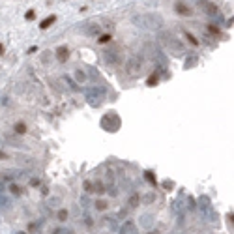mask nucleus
<instances>
[{
    "label": "nucleus",
    "mask_w": 234,
    "mask_h": 234,
    "mask_svg": "<svg viewBox=\"0 0 234 234\" xmlns=\"http://www.w3.org/2000/svg\"><path fill=\"white\" fill-rule=\"evenodd\" d=\"M161 41L165 43V47L169 49L171 53H176V54H180L182 51H184V43L178 39L176 36H172V34H163L161 36Z\"/></svg>",
    "instance_id": "obj_1"
},
{
    "label": "nucleus",
    "mask_w": 234,
    "mask_h": 234,
    "mask_svg": "<svg viewBox=\"0 0 234 234\" xmlns=\"http://www.w3.org/2000/svg\"><path fill=\"white\" fill-rule=\"evenodd\" d=\"M126 71L129 77H137L142 71V58L141 56H131L126 64Z\"/></svg>",
    "instance_id": "obj_2"
},
{
    "label": "nucleus",
    "mask_w": 234,
    "mask_h": 234,
    "mask_svg": "<svg viewBox=\"0 0 234 234\" xmlns=\"http://www.w3.org/2000/svg\"><path fill=\"white\" fill-rule=\"evenodd\" d=\"M135 21L137 23H142L139 26H144V23H148L146 28H158L161 25V17H158V15H142V17H137Z\"/></svg>",
    "instance_id": "obj_3"
},
{
    "label": "nucleus",
    "mask_w": 234,
    "mask_h": 234,
    "mask_svg": "<svg viewBox=\"0 0 234 234\" xmlns=\"http://www.w3.org/2000/svg\"><path fill=\"white\" fill-rule=\"evenodd\" d=\"M174 12L182 17H191L193 15V8L189 6L185 0H176L174 2Z\"/></svg>",
    "instance_id": "obj_4"
},
{
    "label": "nucleus",
    "mask_w": 234,
    "mask_h": 234,
    "mask_svg": "<svg viewBox=\"0 0 234 234\" xmlns=\"http://www.w3.org/2000/svg\"><path fill=\"white\" fill-rule=\"evenodd\" d=\"M54 54H56L58 62H66V60L70 58V49L66 47V45H60V47L56 49V53H54Z\"/></svg>",
    "instance_id": "obj_5"
},
{
    "label": "nucleus",
    "mask_w": 234,
    "mask_h": 234,
    "mask_svg": "<svg viewBox=\"0 0 234 234\" xmlns=\"http://www.w3.org/2000/svg\"><path fill=\"white\" fill-rule=\"evenodd\" d=\"M94 210L96 212H107L109 210V200L107 198H96L94 200Z\"/></svg>",
    "instance_id": "obj_6"
},
{
    "label": "nucleus",
    "mask_w": 234,
    "mask_h": 234,
    "mask_svg": "<svg viewBox=\"0 0 234 234\" xmlns=\"http://www.w3.org/2000/svg\"><path fill=\"white\" fill-rule=\"evenodd\" d=\"M73 77H75L77 84H84V83H86V79H88L86 71H84V70H81V68H77V70L73 71Z\"/></svg>",
    "instance_id": "obj_7"
},
{
    "label": "nucleus",
    "mask_w": 234,
    "mask_h": 234,
    "mask_svg": "<svg viewBox=\"0 0 234 234\" xmlns=\"http://www.w3.org/2000/svg\"><path fill=\"white\" fill-rule=\"evenodd\" d=\"M139 204H141V195H139V193H133V195L127 198V206H129V208H137Z\"/></svg>",
    "instance_id": "obj_8"
},
{
    "label": "nucleus",
    "mask_w": 234,
    "mask_h": 234,
    "mask_svg": "<svg viewBox=\"0 0 234 234\" xmlns=\"http://www.w3.org/2000/svg\"><path fill=\"white\" fill-rule=\"evenodd\" d=\"M54 21H56V15H49L47 19H43V21H41L39 28H41V30H47V28H49L51 25H54Z\"/></svg>",
    "instance_id": "obj_9"
},
{
    "label": "nucleus",
    "mask_w": 234,
    "mask_h": 234,
    "mask_svg": "<svg viewBox=\"0 0 234 234\" xmlns=\"http://www.w3.org/2000/svg\"><path fill=\"white\" fill-rule=\"evenodd\" d=\"M68 217H70L68 208H60V210L56 212V219H58L60 223H66V221H68Z\"/></svg>",
    "instance_id": "obj_10"
},
{
    "label": "nucleus",
    "mask_w": 234,
    "mask_h": 234,
    "mask_svg": "<svg viewBox=\"0 0 234 234\" xmlns=\"http://www.w3.org/2000/svg\"><path fill=\"white\" fill-rule=\"evenodd\" d=\"M92 191H94V193H97V195L105 193V185H103V182H99V180L92 182Z\"/></svg>",
    "instance_id": "obj_11"
},
{
    "label": "nucleus",
    "mask_w": 234,
    "mask_h": 234,
    "mask_svg": "<svg viewBox=\"0 0 234 234\" xmlns=\"http://www.w3.org/2000/svg\"><path fill=\"white\" fill-rule=\"evenodd\" d=\"M13 129H15L17 135H25V133H26V124H25V122H17V124L13 126Z\"/></svg>",
    "instance_id": "obj_12"
},
{
    "label": "nucleus",
    "mask_w": 234,
    "mask_h": 234,
    "mask_svg": "<svg viewBox=\"0 0 234 234\" xmlns=\"http://www.w3.org/2000/svg\"><path fill=\"white\" fill-rule=\"evenodd\" d=\"M185 39H187L189 43H191L193 47H198V45H200V41H198V39H197V38L191 34V32H187V30H185Z\"/></svg>",
    "instance_id": "obj_13"
},
{
    "label": "nucleus",
    "mask_w": 234,
    "mask_h": 234,
    "mask_svg": "<svg viewBox=\"0 0 234 234\" xmlns=\"http://www.w3.org/2000/svg\"><path fill=\"white\" fill-rule=\"evenodd\" d=\"M158 81H159V77H158V73H152V75L148 77V81H146V84H148V86H155V84H158Z\"/></svg>",
    "instance_id": "obj_14"
},
{
    "label": "nucleus",
    "mask_w": 234,
    "mask_h": 234,
    "mask_svg": "<svg viewBox=\"0 0 234 234\" xmlns=\"http://www.w3.org/2000/svg\"><path fill=\"white\" fill-rule=\"evenodd\" d=\"M202 6L206 8V13H210V15H215L217 13V8L214 4H202Z\"/></svg>",
    "instance_id": "obj_15"
},
{
    "label": "nucleus",
    "mask_w": 234,
    "mask_h": 234,
    "mask_svg": "<svg viewBox=\"0 0 234 234\" xmlns=\"http://www.w3.org/2000/svg\"><path fill=\"white\" fill-rule=\"evenodd\" d=\"M105 62L107 64H114L116 62V54L114 53H105Z\"/></svg>",
    "instance_id": "obj_16"
},
{
    "label": "nucleus",
    "mask_w": 234,
    "mask_h": 234,
    "mask_svg": "<svg viewBox=\"0 0 234 234\" xmlns=\"http://www.w3.org/2000/svg\"><path fill=\"white\" fill-rule=\"evenodd\" d=\"M9 189H12V193L13 195H23V187H19V185H15V184H12V185H9Z\"/></svg>",
    "instance_id": "obj_17"
},
{
    "label": "nucleus",
    "mask_w": 234,
    "mask_h": 234,
    "mask_svg": "<svg viewBox=\"0 0 234 234\" xmlns=\"http://www.w3.org/2000/svg\"><path fill=\"white\" fill-rule=\"evenodd\" d=\"M110 39H113V36H110V34H101V36L97 38V43H109Z\"/></svg>",
    "instance_id": "obj_18"
},
{
    "label": "nucleus",
    "mask_w": 234,
    "mask_h": 234,
    "mask_svg": "<svg viewBox=\"0 0 234 234\" xmlns=\"http://www.w3.org/2000/svg\"><path fill=\"white\" fill-rule=\"evenodd\" d=\"M86 34H88V36H96V34H99V26H97V25H92L90 28L86 30Z\"/></svg>",
    "instance_id": "obj_19"
},
{
    "label": "nucleus",
    "mask_w": 234,
    "mask_h": 234,
    "mask_svg": "<svg viewBox=\"0 0 234 234\" xmlns=\"http://www.w3.org/2000/svg\"><path fill=\"white\" fill-rule=\"evenodd\" d=\"M144 176H146V180H148V182H150L152 185H155V176H154V174H152L150 171H146V172H144Z\"/></svg>",
    "instance_id": "obj_20"
},
{
    "label": "nucleus",
    "mask_w": 234,
    "mask_h": 234,
    "mask_svg": "<svg viewBox=\"0 0 234 234\" xmlns=\"http://www.w3.org/2000/svg\"><path fill=\"white\" fill-rule=\"evenodd\" d=\"M34 17H36V12H34V9H28L26 15H25V19H26V21H32Z\"/></svg>",
    "instance_id": "obj_21"
},
{
    "label": "nucleus",
    "mask_w": 234,
    "mask_h": 234,
    "mask_svg": "<svg viewBox=\"0 0 234 234\" xmlns=\"http://www.w3.org/2000/svg\"><path fill=\"white\" fill-rule=\"evenodd\" d=\"M131 229H133V223H131V221H127V225H126L124 229H122V234H127Z\"/></svg>",
    "instance_id": "obj_22"
},
{
    "label": "nucleus",
    "mask_w": 234,
    "mask_h": 234,
    "mask_svg": "<svg viewBox=\"0 0 234 234\" xmlns=\"http://www.w3.org/2000/svg\"><path fill=\"white\" fill-rule=\"evenodd\" d=\"M83 187H84V191L90 193V191H92V182H90V180H86V182L83 184Z\"/></svg>",
    "instance_id": "obj_23"
},
{
    "label": "nucleus",
    "mask_w": 234,
    "mask_h": 234,
    "mask_svg": "<svg viewBox=\"0 0 234 234\" xmlns=\"http://www.w3.org/2000/svg\"><path fill=\"white\" fill-rule=\"evenodd\" d=\"M142 219H144V221H142V225H144V227H150V225H152V217H150V215L142 217Z\"/></svg>",
    "instance_id": "obj_24"
},
{
    "label": "nucleus",
    "mask_w": 234,
    "mask_h": 234,
    "mask_svg": "<svg viewBox=\"0 0 234 234\" xmlns=\"http://www.w3.org/2000/svg\"><path fill=\"white\" fill-rule=\"evenodd\" d=\"M208 30L212 32V34H219V28H217L215 25H208Z\"/></svg>",
    "instance_id": "obj_25"
},
{
    "label": "nucleus",
    "mask_w": 234,
    "mask_h": 234,
    "mask_svg": "<svg viewBox=\"0 0 234 234\" xmlns=\"http://www.w3.org/2000/svg\"><path fill=\"white\" fill-rule=\"evenodd\" d=\"M53 234H70V232H68V230H62V229H54Z\"/></svg>",
    "instance_id": "obj_26"
},
{
    "label": "nucleus",
    "mask_w": 234,
    "mask_h": 234,
    "mask_svg": "<svg viewBox=\"0 0 234 234\" xmlns=\"http://www.w3.org/2000/svg\"><path fill=\"white\" fill-rule=\"evenodd\" d=\"M28 229L34 232V230H38V229H39V225H38V223H30V227H28Z\"/></svg>",
    "instance_id": "obj_27"
},
{
    "label": "nucleus",
    "mask_w": 234,
    "mask_h": 234,
    "mask_svg": "<svg viewBox=\"0 0 234 234\" xmlns=\"http://www.w3.org/2000/svg\"><path fill=\"white\" fill-rule=\"evenodd\" d=\"M36 51H38V47H36V45H32V47L28 49V54H32V53H36Z\"/></svg>",
    "instance_id": "obj_28"
},
{
    "label": "nucleus",
    "mask_w": 234,
    "mask_h": 234,
    "mask_svg": "<svg viewBox=\"0 0 234 234\" xmlns=\"http://www.w3.org/2000/svg\"><path fill=\"white\" fill-rule=\"evenodd\" d=\"M0 159H6V154L4 152H0Z\"/></svg>",
    "instance_id": "obj_29"
},
{
    "label": "nucleus",
    "mask_w": 234,
    "mask_h": 234,
    "mask_svg": "<svg viewBox=\"0 0 234 234\" xmlns=\"http://www.w3.org/2000/svg\"><path fill=\"white\" fill-rule=\"evenodd\" d=\"M4 53V45H2V43H0V54H2Z\"/></svg>",
    "instance_id": "obj_30"
},
{
    "label": "nucleus",
    "mask_w": 234,
    "mask_h": 234,
    "mask_svg": "<svg viewBox=\"0 0 234 234\" xmlns=\"http://www.w3.org/2000/svg\"><path fill=\"white\" fill-rule=\"evenodd\" d=\"M17 234H26V232H17Z\"/></svg>",
    "instance_id": "obj_31"
}]
</instances>
